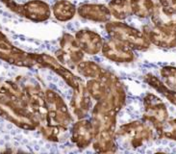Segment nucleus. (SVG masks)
<instances>
[{
    "mask_svg": "<svg viewBox=\"0 0 176 154\" xmlns=\"http://www.w3.org/2000/svg\"><path fill=\"white\" fill-rule=\"evenodd\" d=\"M51 16L50 6L42 0H30L22 4L21 17L28 18L34 22L45 21Z\"/></svg>",
    "mask_w": 176,
    "mask_h": 154,
    "instance_id": "f8f14e48",
    "label": "nucleus"
},
{
    "mask_svg": "<svg viewBox=\"0 0 176 154\" xmlns=\"http://www.w3.org/2000/svg\"><path fill=\"white\" fill-rule=\"evenodd\" d=\"M94 130L89 121H78L72 127V142L80 148L89 146L94 142Z\"/></svg>",
    "mask_w": 176,
    "mask_h": 154,
    "instance_id": "4468645a",
    "label": "nucleus"
},
{
    "mask_svg": "<svg viewBox=\"0 0 176 154\" xmlns=\"http://www.w3.org/2000/svg\"><path fill=\"white\" fill-rule=\"evenodd\" d=\"M144 120L150 122L160 132L168 114L163 102L153 94H147L144 98Z\"/></svg>",
    "mask_w": 176,
    "mask_h": 154,
    "instance_id": "6e6552de",
    "label": "nucleus"
},
{
    "mask_svg": "<svg viewBox=\"0 0 176 154\" xmlns=\"http://www.w3.org/2000/svg\"><path fill=\"white\" fill-rule=\"evenodd\" d=\"M45 94L50 124L67 127L73 121V118L65 101L54 91L47 90L45 91Z\"/></svg>",
    "mask_w": 176,
    "mask_h": 154,
    "instance_id": "39448f33",
    "label": "nucleus"
},
{
    "mask_svg": "<svg viewBox=\"0 0 176 154\" xmlns=\"http://www.w3.org/2000/svg\"><path fill=\"white\" fill-rule=\"evenodd\" d=\"M144 34L150 42L162 47H174L176 46V31L171 28L149 25L144 26Z\"/></svg>",
    "mask_w": 176,
    "mask_h": 154,
    "instance_id": "9d476101",
    "label": "nucleus"
},
{
    "mask_svg": "<svg viewBox=\"0 0 176 154\" xmlns=\"http://www.w3.org/2000/svg\"><path fill=\"white\" fill-rule=\"evenodd\" d=\"M162 75L165 79L169 86H171L174 90H176V68H165L162 71Z\"/></svg>",
    "mask_w": 176,
    "mask_h": 154,
    "instance_id": "4be33fe9",
    "label": "nucleus"
},
{
    "mask_svg": "<svg viewBox=\"0 0 176 154\" xmlns=\"http://www.w3.org/2000/svg\"><path fill=\"white\" fill-rule=\"evenodd\" d=\"M131 12L139 17H148L153 14L155 5L152 0H130Z\"/></svg>",
    "mask_w": 176,
    "mask_h": 154,
    "instance_id": "a211bd4d",
    "label": "nucleus"
},
{
    "mask_svg": "<svg viewBox=\"0 0 176 154\" xmlns=\"http://www.w3.org/2000/svg\"><path fill=\"white\" fill-rule=\"evenodd\" d=\"M0 59L17 67L33 68L38 66L36 54L27 53L13 46L1 31H0Z\"/></svg>",
    "mask_w": 176,
    "mask_h": 154,
    "instance_id": "20e7f679",
    "label": "nucleus"
},
{
    "mask_svg": "<svg viewBox=\"0 0 176 154\" xmlns=\"http://www.w3.org/2000/svg\"><path fill=\"white\" fill-rule=\"evenodd\" d=\"M77 13L83 18L99 23L110 21L112 17L109 7L103 4H83L77 9Z\"/></svg>",
    "mask_w": 176,
    "mask_h": 154,
    "instance_id": "ddd939ff",
    "label": "nucleus"
},
{
    "mask_svg": "<svg viewBox=\"0 0 176 154\" xmlns=\"http://www.w3.org/2000/svg\"><path fill=\"white\" fill-rule=\"evenodd\" d=\"M101 51L106 58L116 63H130L135 59L132 48L114 39L104 42Z\"/></svg>",
    "mask_w": 176,
    "mask_h": 154,
    "instance_id": "1a4fd4ad",
    "label": "nucleus"
},
{
    "mask_svg": "<svg viewBox=\"0 0 176 154\" xmlns=\"http://www.w3.org/2000/svg\"><path fill=\"white\" fill-rule=\"evenodd\" d=\"M151 17L155 26L167 28L176 27V5L155 8Z\"/></svg>",
    "mask_w": 176,
    "mask_h": 154,
    "instance_id": "dca6fc26",
    "label": "nucleus"
},
{
    "mask_svg": "<svg viewBox=\"0 0 176 154\" xmlns=\"http://www.w3.org/2000/svg\"><path fill=\"white\" fill-rule=\"evenodd\" d=\"M66 131L67 127L55 124H45L41 127L42 136L51 142H59L66 134Z\"/></svg>",
    "mask_w": 176,
    "mask_h": 154,
    "instance_id": "412c9836",
    "label": "nucleus"
},
{
    "mask_svg": "<svg viewBox=\"0 0 176 154\" xmlns=\"http://www.w3.org/2000/svg\"><path fill=\"white\" fill-rule=\"evenodd\" d=\"M52 12L59 21L66 22L72 19L76 14L75 5L68 0H59L52 7Z\"/></svg>",
    "mask_w": 176,
    "mask_h": 154,
    "instance_id": "f3484780",
    "label": "nucleus"
},
{
    "mask_svg": "<svg viewBox=\"0 0 176 154\" xmlns=\"http://www.w3.org/2000/svg\"><path fill=\"white\" fill-rule=\"evenodd\" d=\"M162 6H175L176 0H160Z\"/></svg>",
    "mask_w": 176,
    "mask_h": 154,
    "instance_id": "b1692460",
    "label": "nucleus"
},
{
    "mask_svg": "<svg viewBox=\"0 0 176 154\" xmlns=\"http://www.w3.org/2000/svg\"><path fill=\"white\" fill-rule=\"evenodd\" d=\"M116 137L124 146L139 147L152 137V132L146 123L134 121L120 126L116 132Z\"/></svg>",
    "mask_w": 176,
    "mask_h": 154,
    "instance_id": "7ed1b4c3",
    "label": "nucleus"
},
{
    "mask_svg": "<svg viewBox=\"0 0 176 154\" xmlns=\"http://www.w3.org/2000/svg\"><path fill=\"white\" fill-rule=\"evenodd\" d=\"M8 9L11 10L12 12L16 13L17 14L21 17L22 14V4H18L17 2H14V0H0Z\"/></svg>",
    "mask_w": 176,
    "mask_h": 154,
    "instance_id": "5701e85b",
    "label": "nucleus"
},
{
    "mask_svg": "<svg viewBox=\"0 0 176 154\" xmlns=\"http://www.w3.org/2000/svg\"><path fill=\"white\" fill-rule=\"evenodd\" d=\"M23 90L26 96L29 110L40 121V123L42 125L50 124L45 94L41 87L34 84H29L24 87Z\"/></svg>",
    "mask_w": 176,
    "mask_h": 154,
    "instance_id": "423d86ee",
    "label": "nucleus"
},
{
    "mask_svg": "<svg viewBox=\"0 0 176 154\" xmlns=\"http://www.w3.org/2000/svg\"><path fill=\"white\" fill-rule=\"evenodd\" d=\"M75 39L82 51L89 55H95L99 53L104 43L103 39L99 34L88 29L78 31L75 35Z\"/></svg>",
    "mask_w": 176,
    "mask_h": 154,
    "instance_id": "9b49d317",
    "label": "nucleus"
},
{
    "mask_svg": "<svg viewBox=\"0 0 176 154\" xmlns=\"http://www.w3.org/2000/svg\"><path fill=\"white\" fill-rule=\"evenodd\" d=\"M0 117L26 130H35L41 125L40 121L29 110L27 99L20 100L5 94L0 96Z\"/></svg>",
    "mask_w": 176,
    "mask_h": 154,
    "instance_id": "f257e3e1",
    "label": "nucleus"
},
{
    "mask_svg": "<svg viewBox=\"0 0 176 154\" xmlns=\"http://www.w3.org/2000/svg\"><path fill=\"white\" fill-rule=\"evenodd\" d=\"M76 68L81 75L91 79L99 78L104 71L103 68H100L98 64L91 61H83V62L81 61L77 64Z\"/></svg>",
    "mask_w": 176,
    "mask_h": 154,
    "instance_id": "aec40b11",
    "label": "nucleus"
},
{
    "mask_svg": "<svg viewBox=\"0 0 176 154\" xmlns=\"http://www.w3.org/2000/svg\"><path fill=\"white\" fill-rule=\"evenodd\" d=\"M109 9L112 16L119 20H123L132 14L128 0H112L109 3Z\"/></svg>",
    "mask_w": 176,
    "mask_h": 154,
    "instance_id": "6ab92c4d",
    "label": "nucleus"
},
{
    "mask_svg": "<svg viewBox=\"0 0 176 154\" xmlns=\"http://www.w3.org/2000/svg\"><path fill=\"white\" fill-rule=\"evenodd\" d=\"M109 36L137 50H145L150 46L147 37L138 29L119 21H108L105 25Z\"/></svg>",
    "mask_w": 176,
    "mask_h": 154,
    "instance_id": "f03ea898",
    "label": "nucleus"
},
{
    "mask_svg": "<svg viewBox=\"0 0 176 154\" xmlns=\"http://www.w3.org/2000/svg\"><path fill=\"white\" fill-rule=\"evenodd\" d=\"M83 57L84 54L76 39L70 34H63L61 38L60 49L57 51V60L68 68H75L82 61Z\"/></svg>",
    "mask_w": 176,
    "mask_h": 154,
    "instance_id": "0eeeda50",
    "label": "nucleus"
},
{
    "mask_svg": "<svg viewBox=\"0 0 176 154\" xmlns=\"http://www.w3.org/2000/svg\"><path fill=\"white\" fill-rule=\"evenodd\" d=\"M71 107L74 115L79 120L88 116L91 108V96L84 85L77 90H74V94L71 100Z\"/></svg>",
    "mask_w": 176,
    "mask_h": 154,
    "instance_id": "2eb2a0df",
    "label": "nucleus"
}]
</instances>
